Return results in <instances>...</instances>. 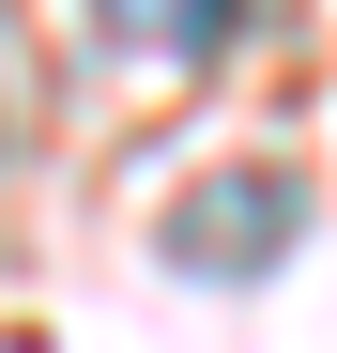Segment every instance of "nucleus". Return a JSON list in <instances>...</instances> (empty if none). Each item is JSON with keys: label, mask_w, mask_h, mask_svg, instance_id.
<instances>
[{"label": "nucleus", "mask_w": 337, "mask_h": 353, "mask_svg": "<svg viewBox=\"0 0 337 353\" xmlns=\"http://www.w3.org/2000/svg\"><path fill=\"white\" fill-rule=\"evenodd\" d=\"M292 230H307V185H292V169H215L199 200H168V261H184V276H261Z\"/></svg>", "instance_id": "obj_1"}, {"label": "nucleus", "mask_w": 337, "mask_h": 353, "mask_svg": "<svg viewBox=\"0 0 337 353\" xmlns=\"http://www.w3.org/2000/svg\"><path fill=\"white\" fill-rule=\"evenodd\" d=\"M123 46H153V62H215V46L246 31V0H92Z\"/></svg>", "instance_id": "obj_2"}]
</instances>
